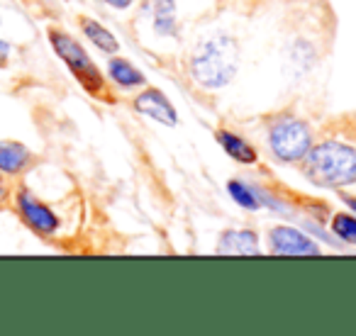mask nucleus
I'll list each match as a JSON object with an SVG mask.
<instances>
[{"label":"nucleus","instance_id":"nucleus-1","mask_svg":"<svg viewBox=\"0 0 356 336\" xmlns=\"http://www.w3.org/2000/svg\"><path fill=\"white\" fill-rule=\"evenodd\" d=\"M305 180L315 188L346 190L356 185V137L349 132H332L315 139L300 161Z\"/></svg>","mask_w":356,"mask_h":336},{"label":"nucleus","instance_id":"nucleus-2","mask_svg":"<svg viewBox=\"0 0 356 336\" xmlns=\"http://www.w3.org/2000/svg\"><path fill=\"white\" fill-rule=\"evenodd\" d=\"M239 66H242V47L237 37L227 32H213L203 37L188 56L191 78L198 88L208 93L227 88L237 78Z\"/></svg>","mask_w":356,"mask_h":336},{"label":"nucleus","instance_id":"nucleus-3","mask_svg":"<svg viewBox=\"0 0 356 336\" xmlns=\"http://www.w3.org/2000/svg\"><path fill=\"white\" fill-rule=\"evenodd\" d=\"M315 142L312 124L296 112H276L266 119V146L273 161L283 166H300Z\"/></svg>","mask_w":356,"mask_h":336},{"label":"nucleus","instance_id":"nucleus-4","mask_svg":"<svg viewBox=\"0 0 356 336\" xmlns=\"http://www.w3.org/2000/svg\"><path fill=\"white\" fill-rule=\"evenodd\" d=\"M47 37H49V44L54 49V54L64 61L66 69L79 81L81 88L88 95H93V98L108 100L110 88H108V81H105V74L98 69L93 56L86 51V47L74 35H69L66 30H59V27H49Z\"/></svg>","mask_w":356,"mask_h":336},{"label":"nucleus","instance_id":"nucleus-5","mask_svg":"<svg viewBox=\"0 0 356 336\" xmlns=\"http://www.w3.org/2000/svg\"><path fill=\"white\" fill-rule=\"evenodd\" d=\"M13 205L20 219L42 239H51L61 227V219L42 198H37L27 185H15L13 190Z\"/></svg>","mask_w":356,"mask_h":336},{"label":"nucleus","instance_id":"nucleus-6","mask_svg":"<svg viewBox=\"0 0 356 336\" xmlns=\"http://www.w3.org/2000/svg\"><path fill=\"white\" fill-rule=\"evenodd\" d=\"M268 251L273 256H320L322 246L300 227L276 224L268 229Z\"/></svg>","mask_w":356,"mask_h":336},{"label":"nucleus","instance_id":"nucleus-7","mask_svg":"<svg viewBox=\"0 0 356 336\" xmlns=\"http://www.w3.org/2000/svg\"><path fill=\"white\" fill-rule=\"evenodd\" d=\"M132 108L137 115L147 119H154L156 124H163V127H176L178 124V110L176 105L171 103L166 93L161 88H154V85H144L139 88V93L134 95Z\"/></svg>","mask_w":356,"mask_h":336},{"label":"nucleus","instance_id":"nucleus-8","mask_svg":"<svg viewBox=\"0 0 356 336\" xmlns=\"http://www.w3.org/2000/svg\"><path fill=\"white\" fill-rule=\"evenodd\" d=\"M215 253H222V256H259L261 253V242H259V234L254 229L232 227L225 229L218 237Z\"/></svg>","mask_w":356,"mask_h":336},{"label":"nucleus","instance_id":"nucleus-9","mask_svg":"<svg viewBox=\"0 0 356 336\" xmlns=\"http://www.w3.org/2000/svg\"><path fill=\"white\" fill-rule=\"evenodd\" d=\"M152 30L163 40H173L181 32V12L176 0H152Z\"/></svg>","mask_w":356,"mask_h":336},{"label":"nucleus","instance_id":"nucleus-10","mask_svg":"<svg viewBox=\"0 0 356 336\" xmlns=\"http://www.w3.org/2000/svg\"><path fill=\"white\" fill-rule=\"evenodd\" d=\"M35 166V153L22 142H0V174L25 176Z\"/></svg>","mask_w":356,"mask_h":336},{"label":"nucleus","instance_id":"nucleus-11","mask_svg":"<svg viewBox=\"0 0 356 336\" xmlns=\"http://www.w3.org/2000/svg\"><path fill=\"white\" fill-rule=\"evenodd\" d=\"M215 139H218L222 151L227 153L232 161L242 163V166H257L259 163V151L254 149L252 142H247V139L242 137V134L232 132V129H218Z\"/></svg>","mask_w":356,"mask_h":336},{"label":"nucleus","instance_id":"nucleus-12","mask_svg":"<svg viewBox=\"0 0 356 336\" xmlns=\"http://www.w3.org/2000/svg\"><path fill=\"white\" fill-rule=\"evenodd\" d=\"M108 78H110V83L122 90H139L147 85V76H144L129 59L118 56V54H113L108 61Z\"/></svg>","mask_w":356,"mask_h":336},{"label":"nucleus","instance_id":"nucleus-13","mask_svg":"<svg viewBox=\"0 0 356 336\" xmlns=\"http://www.w3.org/2000/svg\"><path fill=\"white\" fill-rule=\"evenodd\" d=\"M79 25H81V32H83V37L98 51H103V54H108V56H113V54H118V51H120L118 37H115L113 32H110L108 27L103 25V22H98L95 17L81 15L79 17Z\"/></svg>","mask_w":356,"mask_h":336},{"label":"nucleus","instance_id":"nucleus-14","mask_svg":"<svg viewBox=\"0 0 356 336\" xmlns=\"http://www.w3.org/2000/svg\"><path fill=\"white\" fill-rule=\"evenodd\" d=\"M227 193L234 200V205H239L242 210H249V212H259L261 210L257 190H254V183L249 178H232L227 183Z\"/></svg>","mask_w":356,"mask_h":336},{"label":"nucleus","instance_id":"nucleus-15","mask_svg":"<svg viewBox=\"0 0 356 336\" xmlns=\"http://www.w3.org/2000/svg\"><path fill=\"white\" fill-rule=\"evenodd\" d=\"M330 234L337 244L356 246V215L354 212H334L330 217Z\"/></svg>","mask_w":356,"mask_h":336},{"label":"nucleus","instance_id":"nucleus-16","mask_svg":"<svg viewBox=\"0 0 356 336\" xmlns=\"http://www.w3.org/2000/svg\"><path fill=\"white\" fill-rule=\"evenodd\" d=\"M13 190H15V185L10 183V176L0 174V208H3L8 200H13Z\"/></svg>","mask_w":356,"mask_h":336},{"label":"nucleus","instance_id":"nucleus-17","mask_svg":"<svg viewBox=\"0 0 356 336\" xmlns=\"http://www.w3.org/2000/svg\"><path fill=\"white\" fill-rule=\"evenodd\" d=\"M103 6H108L110 10H127L134 6V0H100Z\"/></svg>","mask_w":356,"mask_h":336},{"label":"nucleus","instance_id":"nucleus-18","mask_svg":"<svg viewBox=\"0 0 356 336\" xmlns=\"http://www.w3.org/2000/svg\"><path fill=\"white\" fill-rule=\"evenodd\" d=\"M339 198H341V203L346 205V210H349V212H354V215H356V195L346 193V190H339Z\"/></svg>","mask_w":356,"mask_h":336},{"label":"nucleus","instance_id":"nucleus-19","mask_svg":"<svg viewBox=\"0 0 356 336\" xmlns=\"http://www.w3.org/2000/svg\"><path fill=\"white\" fill-rule=\"evenodd\" d=\"M10 44H8L3 37H0V66H6L8 64V59H10Z\"/></svg>","mask_w":356,"mask_h":336}]
</instances>
